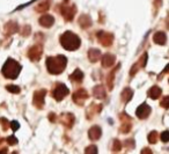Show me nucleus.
Instances as JSON below:
<instances>
[{
	"mask_svg": "<svg viewBox=\"0 0 169 154\" xmlns=\"http://www.w3.org/2000/svg\"><path fill=\"white\" fill-rule=\"evenodd\" d=\"M161 93H162V89L158 86H153L152 88L148 89L147 91V95L148 97H151L152 100H158L160 96H161Z\"/></svg>",
	"mask_w": 169,
	"mask_h": 154,
	"instance_id": "21",
	"label": "nucleus"
},
{
	"mask_svg": "<svg viewBox=\"0 0 169 154\" xmlns=\"http://www.w3.org/2000/svg\"><path fill=\"white\" fill-rule=\"evenodd\" d=\"M152 153V151L150 148H144L141 149V154H151Z\"/></svg>",
	"mask_w": 169,
	"mask_h": 154,
	"instance_id": "40",
	"label": "nucleus"
},
{
	"mask_svg": "<svg viewBox=\"0 0 169 154\" xmlns=\"http://www.w3.org/2000/svg\"><path fill=\"white\" fill-rule=\"evenodd\" d=\"M153 41H154V43L159 44V45H164L167 43V35L164 34L163 31H158L153 36Z\"/></svg>",
	"mask_w": 169,
	"mask_h": 154,
	"instance_id": "19",
	"label": "nucleus"
},
{
	"mask_svg": "<svg viewBox=\"0 0 169 154\" xmlns=\"http://www.w3.org/2000/svg\"><path fill=\"white\" fill-rule=\"evenodd\" d=\"M46 95V91L45 89H41L34 93V99H33V103L37 109H43L44 107V99Z\"/></svg>",
	"mask_w": 169,
	"mask_h": 154,
	"instance_id": "6",
	"label": "nucleus"
},
{
	"mask_svg": "<svg viewBox=\"0 0 169 154\" xmlns=\"http://www.w3.org/2000/svg\"><path fill=\"white\" fill-rule=\"evenodd\" d=\"M6 89L13 94H19L20 91H21V88L19 86H15V85H8V86H6Z\"/></svg>",
	"mask_w": 169,
	"mask_h": 154,
	"instance_id": "29",
	"label": "nucleus"
},
{
	"mask_svg": "<svg viewBox=\"0 0 169 154\" xmlns=\"http://www.w3.org/2000/svg\"><path fill=\"white\" fill-rule=\"evenodd\" d=\"M100 111H101V106H95V104H92V106L88 108V110H87V118L88 120H92L93 116L97 115Z\"/></svg>",
	"mask_w": 169,
	"mask_h": 154,
	"instance_id": "24",
	"label": "nucleus"
},
{
	"mask_svg": "<svg viewBox=\"0 0 169 154\" xmlns=\"http://www.w3.org/2000/svg\"><path fill=\"white\" fill-rule=\"evenodd\" d=\"M161 106L163 107L164 109H168L169 108V96H166L161 102Z\"/></svg>",
	"mask_w": 169,
	"mask_h": 154,
	"instance_id": "37",
	"label": "nucleus"
},
{
	"mask_svg": "<svg viewBox=\"0 0 169 154\" xmlns=\"http://www.w3.org/2000/svg\"><path fill=\"white\" fill-rule=\"evenodd\" d=\"M68 94H70V89H68L64 83H62V82L57 83L52 91V95H53V97H54V100L58 102L63 101Z\"/></svg>",
	"mask_w": 169,
	"mask_h": 154,
	"instance_id": "5",
	"label": "nucleus"
},
{
	"mask_svg": "<svg viewBox=\"0 0 169 154\" xmlns=\"http://www.w3.org/2000/svg\"><path fill=\"white\" fill-rule=\"evenodd\" d=\"M151 112H152V108H151L147 103H141V104L137 108L135 115H137V117H138L139 120H145V118H147V117L151 115Z\"/></svg>",
	"mask_w": 169,
	"mask_h": 154,
	"instance_id": "9",
	"label": "nucleus"
},
{
	"mask_svg": "<svg viewBox=\"0 0 169 154\" xmlns=\"http://www.w3.org/2000/svg\"><path fill=\"white\" fill-rule=\"evenodd\" d=\"M147 58H148V55H147V52H145L144 55H143V57L139 59V62L138 63H135L133 66H132V68H131L130 71V74L131 75H135V73H137V71L139 70V68H144L146 66V63H147Z\"/></svg>",
	"mask_w": 169,
	"mask_h": 154,
	"instance_id": "12",
	"label": "nucleus"
},
{
	"mask_svg": "<svg viewBox=\"0 0 169 154\" xmlns=\"http://www.w3.org/2000/svg\"><path fill=\"white\" fill-rule=\"evenodd\" d=\"M122 149V143L118 139L114 140V144H112V152H119Z\"/></svg>",
	"mask_w": 169,
	"mask_h": 154,
	"instance_id": "30",
	"label": "nucleus"
},
{
	"mask_svg": "<svg viewBox=\"0 0 169 154\" xmlns=\"http://www.w3.org/2000/svg\"><path fill=\"white\" fill-rule=\"evenodd\" d=\"M38 22L41 26H43L45 28H50V27H52L53 23H54V19H53L52 15H43L41 19L38 20Z\"/></svg>",
	"mask_w": 169,
	"mask_h": 154,
	"instance_id": "18",
	"label": "nucleus"
},
{
	"mask_svg": "<svg viewBox=\"0 0 169 154\" xmlns=\"http://www.w3.org/2000/svg\"><path fill=\"white\" fill-rule=\"evenodd\" d=\"M6 140H7L8 145H12V146L18 144V139H16V137H14V136H10V137H8Z\"/></svg>",
	"mask_w": 169,
	"mask_h": 154,
	"instance_id": "34",
	"label": "nucleus"
},
{
	"mask_svg": "<svg viewBox=\"0 0 169 154\" xmlns=\"http://www.w3.org/2000/svg\"><path fill=\"white\" fill-rule=\"evenodd\" d=\"M160 137H161V140H162L163 143H168L169 141V132L168 131H163Z\"/></svg>",
	"mask_w": 169,
	"mask_h": 154,
	"instance_id": "36",
	"label": "nucleus"
},
{
	"mask_svg": "<svg viewBox=\"0 0 169 154\" xmlns=\"http://www.w3.org/2000/svg\"><path fill=\"white\" fill-rule=\"evenodd\" d=\"M158 139H159V133L156 131H152L148 135V141H150L151 144H156Z\"/></svg>",
	"mask_w": 169,
	"mask_h": 154,
	"instance_id": "28",
	"label": "nucleus"
},
{
	"mask_svg": "<svg viewBox=\"0 0 169 154\" xmlns=\"http://www.w3.org/2000/svg\"><path fill=\"white\" fill-rule=\"evenodd\" d=\"M85 153L86 154H96L97 153V147L95 146V145H91V146L86 147Z\"/></svg>",
	"mask_w": 169,
	"mask_h": 154,
	"instance_id": "31",
	"label": "nucleus"
},
{
	"mask_svg": "<svg viewBox=\"0 0 169 154\" xmlns=\"http://www.w3.org/2000/svg\"><path fill=\"white\" fill-rule=\"evenodd\" d=\"M0 153H1V154H2V153H7V148H6V147L1 148V149H0Z\"/></svg>",
	"mask_w": 169,
	"mask_h": 154,
	"instance_id": "41",
	"label": "nucleus"
},
{
	"mask_svg": "<svg viewBox=\"0 0 169 154\" xmlns=\"http://www.w3.org/2000/svg\"><path fill=\"white\" fill-rule=\"evenodd\" d=\"M50 8V0H44V1H41L38 5L36 6V12L38 13H44L49 10Z\"/></svg>",
	"mask_w": 169,
	"mask_h": 154,
	"instance_id": "25",
	"label": "nucleus"
},
{
	"mask_svg": "<svg viewBox=\"0 0 169 154\" xmlns=\"http://www.w3.org/2000/svg\"><path fill=\"white\" fill-rule=\"evenodd\" d=\"M119 118L122 120V126H121V132L122 133H129L132 128V118L130 116H127L125 112H123L119 115Z\"/></svg>",
	"mask_w": 169,
	"mask_h": 154,
	"instance_id": "10",
	"label": "nucleus"
},
{
	"mask_svg": "<svg viewBox=\"0 0 169 154\" xmlns=\"http://www.w3.org/2000/svg\"><path fill=\"white\" fill-rule=\"evenodd\" d=\"M21 68H22L21 65L16 60L12 59V58H8L5 62V64H4L2 68H1V73L7 79L14 80V79H16V78L19 77L20 72H21Z\"/></svg>",
	"mask_w": 169,
	"mask_h": 154,
	"instance_id": "3",
	"label": "nucleus"
},
{
	"mask_svg": "<svg viewBox=\"0 0 169 154\" xmlns=\"http://www.w3.org/2000/svg\"><path fill=\"white\" fill-rule=\"evenodd\" d=\"M97 38L99 42L103 45V47H110L112 42H114V35L111 33H106V31H99L97 33Z\"/></svg>",
	"mask_w": 169,
	"mask_h": 154,
	"instance_id": "7",
	"label": "nucleus"
},
{
	"mask_svg": "<svg viewBox=\"0 0 169 154\" xmlns=\"http://www.w3.org/2000/svg\"><path fill=\"white\" fill-rule=\"evenodd\" d=\"M102 58V66L103 67H110L114 65L115 63V60H116V58L114 55H110V53H106L104 56H101Z\"/></svg>",
	"mask_w": 169,
	"mask_h": 154,
	"instance_id": "17",
	"label": "nucleus"
},
{
	"mask_svg": "<svg viewBox=\"0 0 169 154\" xmlns=\"http://www.w3.org/2000/svg\"><path fill=\"white\" fill-rule=\"evenodd\" d=\"M87 99H88V93L87 91L83 89V88L78 89V91H75L74 94H73V101L75 102L77 104H79V106H82L83 102L86 101Z\"/></svg>",
	"mask_w": 169,
	"mask_h": 154,
	"instance_id": "11",
	"label": "nucleus"
},
{
	"mask_svg": "<svg viewBox=\"0 0 169 154\" xmlns=\"http://www.w3.org/2000/svg\"><path fill=\"white\" fill-rule=\"evenodd\" d=\"M59 8H60V13L66 21H72L75 13H77V6L73 5V4L68 5V0H65Z\"/></svg>",
	"mask_w": 169,
	"mask_h": 154,
	"instance_id": "4",
	"label": "nucleus"
},
{
	"mask_svg": "<svg viewBox=\"0 0 169 154\" xmlns=\"http://www.w3.org/2000/svg\"><path fill=\"white\" fill-rule=\"evenodd\" d=\"M60 44L65 50L68 51H74L78 50L81 45V39L77 34H74L72 31H65L60 36Z\"/></svg>",
	"mask_w": 169,
	"mask_h": 154,
	"instance_id": "2",
	"label": "nucleus"
},
{
	"mask_svg": "<svg viewBox=\"0 0 169 154\" xmlns=\"http://www.w3.org/2000/svg\"><path fill=\"white\" fill-rule=\"evenodd\" d=\"M0 124L2 126V130L4 131L8 130V128H10V122L6 120L5 117H1V118H0Z\"/></svg>",
	"mask_w": 169,
	"mask_h": 154,
	"instance_id": "32",
	"label": "nucleus"
},
{
	"mask_svg": "<svg viewBox=\"0 0 169 154\" xmlns=\"http://www.w3.org/2000/svg\"><path fill=\"white\" fill-rule=\"evenodd\" d=\"M125 146H126V148H129V149H132V148H135V140L133 139H127L125 141Z\"/></svg>",
	"mask_w": 169,
	"mask_h": 154,
	"instance_id": "35",
	"label": "nucleus"
},
{
	"mask_svg": "<svg viewBox=\"0 0 169 154\" xmlns=\"http://www.w3.org/2000/svg\"><path fill=\"white\" fill-rule=\"evenodd\" d=\"M92 19H91V16L89 15H86V14H82L80 18H79V24H80V27L83 29L86 28H89L91 26H92Z\"/></svg>",
	"mask_w": 169,
	"mask_h": 154,
	"instance_id": "22",
	"label": "nucleus"
},
{
	"mask_svg": "<svg viewBox=\"0 0 169 154\" xmlns=\"http://www.w3.org/2000/svg\"><path fill=\"white\" fill-rule=\"evenodd\" d=\"M102 136V130L100 126H92L89 131H88V137H89V139L91 140H97L100 139Z\"/></svg>",
	"mask_w": 169,
	"mask_h": 154,
	"instance_id": "16",
	"label": "nucleus"
},
{
	"mask_svg": "<svg viewBox=\"0 0 169 154\" xmlns=\"http://www.w3.org/2000/svg\"><path fill=\"white\" fill-rule=\"evenodd\" d=\"M10 129H12V131H18L20 128V124H19V122H16V120H12L10 123Z\"/></svg>",
	"mask_w": 169,
	"mask_h": 154,
	"instance_id": "33",
	"label": "nucleus"
},
{
	"mask_svg": "<svg viewBox=\"0 0 169 154\" xmlns=\"http://www.w3.org/2000/svg\"><path fill=\"white\" fill-rule=\"evenodd\" d=\"M49 120H51V122H52V123H54V122H56V120H57V116L54 115V114H53V112H51V114H50V115H49Z\"/></svg>",
	"mask_w": 169,
	"mask_h": 154,
	"instance_id": "38",
	"label": "nucleus"
},
{
	"mask_svg": "<svg viewBox=\"0 0 169 154\" xmlns=\"http://www.w3.org/2000/svg\"><path fill=\"white\" fill-rule=\"evenodd\" d=\"M118 68H119V65H118V66H117L116 67V70H115V71H112V72H110L109 73V77H108V80H107V81H108V86H109V89H112V85H114V79H115V73H116V71L117 70H118Z\"/></svg>",
	"mask_w": 169,
	"mask_h": 154,
	"instance_id": "27",
	"label": "nucleus"
},
{
	"mask_svg": "<svg viewBox=\"0 0 169 154\" xmlns=\"http://www.w3.org/2000/svg\"><path fill=\"white\" fill-rule=\"evenodd\" d=\"M101 51L99 50V49H91L89 51H88V58H89V60L92 62V63H96L99 62L100 59H101Z\"/></svg>",
	"mask_w": 169,
	"mask_h": 154,
	"instance_id": "20",
	"label": "nucleus"
},
{
	"mask_svg": "<svg viewBox=\"0 0 169 154\" xmlns=\"http://www.w3.org/2000/svg\"><path fill=\"white\" fill-rule=\"evenodd\" d=\"M132 96H133V91L131 89V88H125V89H123V91H122V100L124 102H129L132 99Z\"/></svg>",
	"mask_w": 169,
	"mask_h": 154,
	"instance_id": "26",
	"label": "nucleus"
},
{
	"mask_svg": "<svg viewBox=\"0 0 169 154\" xmlns=\"http://www.w3.org/2000/svg\"><path fill=\"white\" fill-rule=\"evenodd\" d=\"M66 64H67V58L64 55L46 58V68H48L49 73H51L53 75L63 73L66 67Z\"/></svg>",
	"mask_w": 169,
	"mask_h": 154,
	"instance_id": "1",
	"label": "nucleus"
},
{
	"mask_svg": "<svg viewBox=\"0 0 169 154\" xmlns=\"http://www.w3.org/2000/svg\"><path fill=\"white\" fill-rule=\"evenodd\" d=\"M93 95L95 99H99V100H103L106 99L107 94H106V89H104V86L103 85H97L93 88Z\"/></svg>",
	"mask_w": 169,
	"mask_h": 154,
	"instance_id": "15",
	"label": "nucleus"
},
{
	"mask_svg": "<svg viewBox=\"0 0 169 154\" xmlns=\"http://www.w3.org/2000/svg\"><path fill=\"white\" fill-rule=\"evenodd\" d=\"M19 24L14 22V21H10L5 24V34L10 36V35H14L19 31Z\"/></svg>",
	"mask_w": 169,
	"mask_h": 154,
	"instance_id": "14",
	"label": "nucleus"
},
{
	"mask_svg": "<svg viewBox=\"0 0 169 154\" xmlns=\"http://www.w3.org/2000/svg\"><path fill=\"white\" fill-rule=\"evenodd\" d=\"M70 80L73 82H81L82 80H83V73H82L81 70L77 68V70L70 75Z\"/></svg>",
	"mask_w": 169,
	"mask_h": 154,
	"instance_id": "23",
	"label": "nucleus"
},
{
	"mask_svg": "<svg viewBox=\"0 0 169 154\" xmlns=\"http://www.w3.org/2000/svg\"><path fill=\"white\" fill-rule=\"evenodd\" d=\"M43 55V48L41 45H34L28 50V57L33 62H38Z\"/></svg>",
	"mask_w": 169,
	"mask_h": 154,
	"instance_id": "8",
	"label": "nucleus"
},
{
	"mask_svg": "<svg viewBox=\"0 0 169 154\" xmlns=\"http://www.w3.org/2000/svg\"><path fill=\"white\" fill-rule=\"evenodd\" d=\"M59 120H60V123L63 124L64 126H66V128H72L73 124H74V122H75V118H74V116L72 114H63V115L59 117Z\"/></svg>",
	"mask_w": 169,
	"mask_h": 154,
	"instance_id": "13",
	"label": "nucleus"
},
{
	"mask_svg": "<svg viewBox=\"0 0 169 154\" xmlns=\"http://www.w3.org/2000/svg\"><path fill=\"white\" fill-rule=\"evenodd\" d=\"M23 29H24V31L22 33V35H23V36H27V35H28V31L30 30V27L29 26H26Z\"/></svg>",
	"mask_w": 169,
	"mask_h": 154,
	"instance_id": "39",
	"label": "nucleus"
}]
</instances>
